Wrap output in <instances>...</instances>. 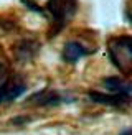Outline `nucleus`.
I'll use <instances>...</instances> for the list:
<instances>
[{"label":"nucleus","mask_w":132,"mask_h":135,"mask_svg":"<svg viewBox=\"0 0 132 135\" xmlns=\"http://www.w3.org/2000/svg\"><path fill=\"white\" fill-rule=\"evenodd\" d=\"M78 7H79L78 0H46L43 10L51 18L50 36H56L71 22L78 12Z\"/></svg>","instance_id":"1"},{"label":"nucleus","mask_w":132,"mask_h":135,"mask_svg":"<svg viewBox=\"0 0 132 135\" xmlns=\"http://www.w3.org/2000/svg\"><path fill=\"white\" fill-rule=\"evenodd\" d=\"M109 58L119 71L129 76L132 71V38L129 35L116 36L109 41Z\"/></svg>","instance_id":"2"},{"label":"nucleus","mask_w":132,"mask_h":135,"mask_svg":"<svg viewBox=\"0 0 132 135\" xmlns=\"http://www.w3.org/2000/svg\"><path fill=\"white\" fill-rule=\"evenodd\" d=\"M26 91L25 81L20 78H7L0 83V105L18 99Z\"/></svg>","instance_id":"3"},{"label":"nucleus","mask_w":132,"mask_h":135,"mask_svg":"<svg viewBox=\"0 0 132 135\" xmlns=\"http://www.w3.org/2000/svg\"><path fill=\"white\" fill-rule=\"evenodd\" d=\"M88 96L92 102L104 104V105H112V107H124L130 102V96H125V94H104V92L91 91Z\"/></svg>","instance_id":"4"},{"label":"nucleus","mask_w":132,"mask_h":135,"mask_svg":"<svg viewBox=\"0 0 132 135\" xmlns=\"http://www.w3.org/2000/svg\"><path fill=\"white\" fill-rule=\"evenodd\" d=\"M30 104H35V105H59L64 102V97L61 96L59 92L56 91H51V89H43L28 99Z\"/></svg>","instance_id":"5"},{"label":"nucleus","mask_w":132,"mask_h":135,"mask_svg":"<svg viewBox=\"0 0 132 135\" xmlns=\"http://www.w3.org/2000/svg\"><path fill=\"white\" fill-rule=\"evenodd\" d=\"M88 50L79 43V41H69L64 45V50H63V59L64 63H69V64H74L78 63L81 58H84L88 55Z\"/></svg>","instance_id":"6"},{"label":"nucleus","mask_w":132,"mask_h":135,"mask_svg":"<svg viewBox=\"0 0 132 135\" xmlns=\"http://www.w3.org/2000/svg\"><path fill=\"white\" fill-rule=\"evenodd\" d=\"M40 48V45L33 40H23L20 41L15 48V56L20 59V61H30V59L36 55V51Z\"/></svg>","instance_id":"7"},{"label":"nucleus","mask_w":132,"mask_h":135,"mask_svg":"<svg viewBox=\"0 0 132 135\" xmlns=\"http://www.w3.org/2000/svg\"><path fill=\"white\" fill-rule=\"evenodd\" d=\"M102 84H104V87H106V91H109L111 94H125V96H130V91H132L130 84L124 83V81L119 78V76L106 78V79L102 81Z\"/></svg>","instance_id":"8"},{"label":"nucleus","mask_w":132,"mask_h":135,"mask_svg":"<svg viewBox=\"0 0 132 135\" xmlns=\"http://www.w3.org/2000/svg\"><path fill=\"white\" fill-rule=\"evenodd\" d=\"M26 122H30V119H28V117H17V119H13V120H12V124H15V125L26 124Z\"/></svg>","instance_id":"9"},{"label":"nucleus","mask_w":132,"mask_h":135,"mask_svg":"<svg viewBox=\"0 0 132 135\" xmlns=\"http://www.w3.org/2000/svg\"><path fill=\"white\" fill-rule=\"evenodd\" d=\"M119 135H132V132H130V129H125L124 132H121Z\"/></svg>","instance_id":"10"}]
</instances>
